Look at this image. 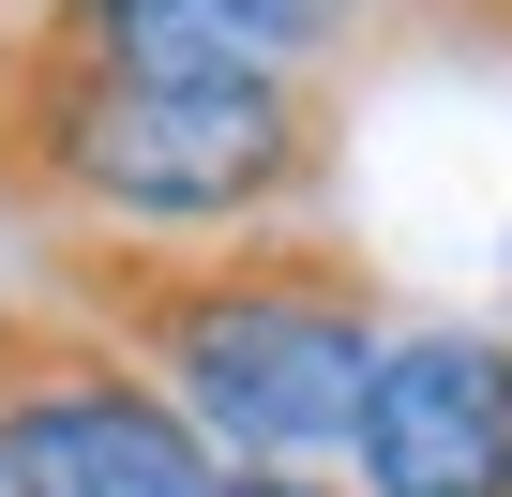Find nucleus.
<instances>
[{"mask_svg": "<svg viewBox=\"0 0 512 497\" xmlns=\"http://www.w3.org/2000/svg\"><path fill=\"white\" fill-rule=\"evenodd\" d=\"M347 166V76H272L211 0H0V226L211 241Z\"/></svg>", "mask_w": 512, "mask_h": 497, "instance_id": "1", "label": "nucleus"}, {"mask_svg": "<svg viewBox=\"0 0 512 497\" xmlns=\"http://www.w3.org/2000/svg\"><path fill=\"white\" fill-rule=\"evenodd\" d=\"M31 287L76 302L226 467H332L347 407L392 347V272L317 211L211 226V241L61 226V241H31Z\"/></svg>", "mask_w": 512, "mask_h": 497, "instance_id": "2", "label": "nucleus"}, {"mask_svg": "<svg viewBox=\"0 0 512 497\" xmlns=\"http://www.w3.org/2000/svg\"><path fill=\"white\" fill-rule=\"evenodd\" d=\"M0 497H226V452L46 287H0Z\"/></svg>", "mask_w": 512, "mask_h": 497, "instance_id": "3", "label": "nucleus"}, {"mask_svg": "<svg viewBox=\"0 0 512 497\" xmlns=\"http://www.w3.org/2000/svg\"><path fill=\"white\" fill-rule=\"evenodd\" d=\"M347 482L362 497H512V332L392 317L347 407Z\"/></svg>", "mask_w": 512, "mask_h": 497, "instance_id": "4", "label": "nucleus"}, {"mask_svg": "<svg viewBox=\"0 0 512 497\" xmlns=\"http://www.w3.org/2000/svg\"><path fill=\"white\" fill-rule=\"evenodd\" d=\"M392 31H452V46H512V0H377Z\"/></svg>", "mask_w": 512, "mask_h": 497, "instance_id": "5", "label": "nucleus"}, {"mask_svg": "<svg viewBox=\"0 0 512 497\" xmlns=\"http://www.w3.org/2000/svg\"><path fill=\"white\" fill-rule=\"evenodd\" d=\"M226 497H347L332 467H226Z\"/></svg>", "mask_w": 512, "mask_h": 497, "instance_id": "6", "label": "nucleus"}]
</instances>
